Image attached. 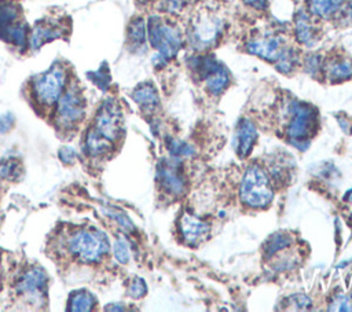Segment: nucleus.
Here are the masks:
<instances>
[{
  "instance_id": "obj_26",
  "label": "nucleus",
  "mask_w": 352,
  "mask_h": 312,
  "mask_svg": "<svg viewBox=\"0 0 352 312\" xmlns=\"http://www.w3.org/2000/svg\"><path fill=\"white\" fill-rule=\"evenodd\" d=\"M168 144V150L172 155H176V157H186V155H191L194 153L192 147L183 142V140H175V139H169L166 142Z\"/></svg>"
},
{
  "instance_id": "obj_28",
  "label": "nucleus",
  "mask_w": 352,
  "mask_h": 312,
  "mask_svg": "<svg viewBox=\"0 0 352 312\" xmlns=\"http://www.w3.org/2000/svg\"><path fill=\"white\" fill-rule=\"evenodd\" d=\"M0 176L11 180L19 176V164L16 161H1L0 162Z\"/></svg>"
},
{
  "instance_id": "obj_37",
  "label": "nucleus",
  "mask_w": 352,
  "mask_h": 312,
  "mask_svg": "<svg viewBox=\"0 0 352 312\" xmlns=\"http://www.w3.org/2000/svg\"><path fill=\"white\" fill-rule=\"evenodd\" d=\"M243 3L254 10H265L268 7V0H243Z\"/></svg>"
},
{
  "instance_id": "obj_21",
  "label": "nucleus",
  "mask_w": 352,
  "mask_h": 312,
  "mask_svg": "<svg viewBox=\"0 0 352 312\" xmlns=\"http://www.w3.org/2000/svg\"><path fill=\"white\" fill-rule=\"evenodd\" d=\"M87 153L91 155H100L110 150V142L104 139L102 135H99L95 129H91L85 139Z\"/></svg>"
},
{
  "instance_id": "obj_14",
  "label": "nucleus",
  "mask_w": 352,
  "mask_h": 312,
  "mask_svg": "<svg viewBox=\"0 0 352 312\" xmlns=\"http://www.w3.org/2000/svg\"><path fill=\"white\" fill-rule=\"evenodd\" d=\"M294 33L298 43L304 45H312L318 40V29L315 27L311 16L300 10L294 16Z\"/></svg>"
},
{
  "instance_id": "obj_11",
  "label": "nucleus",
  "mask_w": 352,
  "mask_h": 312,
  "mask_svg": "<svg viewBox=\"0 0 352 312\" xmlns=\"http://www.w3.org/2000/svg\"><path fill=\"white\" fill-rule=\"evenodd\" d=\"M157 179L161 187H164L169 194L180 195L184 191L186 183L180 173L177 161H162L157 168Z\"/></svg>"
},
{
  "instance_id": "obj_19",
  "label": "nucleus",
  "mask_w": 352,
  "mask_h": 312,
  "mask_svg": "<svg viewBox=\"0 0 352 312\" xmlns=\"http://www.w3.org/2000/svg\"><path fill=\"white\" fill-rule=\"evenodd\" d=\"M346 0H308V10L319 18H330L340 12Z\"/></svg>"
},
{
  "instance_id": "obj_35",
  "label": "nucleus",
  "mask_w": 352,
  "mask_h": 312,
  "mask_svg": "<svg viewBox=\"0 0 352 312\" xmlns=\"http://www.w3.org/2000/svg\"><path fill=\"white\" fill-rule=\"evenodd\" d=\"M12 122H14L12 114H10V113L3 114V115L0 117V132L4 133V132H7V131H10L11 126H12Z\"/></svg>"
},
{
  "instance_id": "obj_39",
  "label": "nucleus",
  "mask_w": 352,
  "mask_h": 312,
  "mask_svg": "<svg viewBox=\"0 0 352 312\" xmlns=\"http://www.w3.org/2000/svg\"><path fill=\"white\" fill-rule=\"evenodd\" d=\"M138 1H140V3H147V1H150V0H138Z\"/></svg>"
},
{
  "instance_id": "obj_30",
  "label": "nucleus",
  "mask_w": 352,
  "mask_h": 312,
  "mask_svg": "<svg viewBox=\"0 0 352 312\" xmlns=\"http://www.w3.org/2000/svg\"><path fill=\"white\" fill-rule=\"evenodd\" d=\"M147 291V286L144 283V280L142 278H133L128 286V294L132 297V298H140L146 294Z\"/></svg>"
},
{
  "instance_id": "obj_23",
  "label": "nucleus",
  "mask_w": 352,
  "mask_h": 312,
  "mask_svg": "<svg viewBox=\"0 0 352 312\" xmlns=\"http://www.w3.org/2000/svg\"><path fill=\"white\" fill-rule=\"evenodd\" d=\"M290 242H292L290 236H287L285 232H276L267 239V242L264 245V253H265V256L271 257L274 253L287 247L290 245Z\"/></svg>"
},
{
  "instance_id": "obj_2",
  "label": "nucleus",
  "mask_w": 352,
  "mask_h": 312,
  "mask_svg": "<svg viewBox=\"0 0 352 312\" xmlns=\"http://www.w3.org/2000/svg\"><path fill=\"white\" fill-rule=\"evenodd\" d=\"M239 195L241 201L249 208L263 209L271 203L274 194L270 186V179L258 165H250L245 170Z\"/></svg>"
},
{
  "instance_id": "obj_16",
  "label": "nucleus",
  "mask_w": 352,
  "mask_h": 312,
  "mask_svg": "<svg viewBox=\"0 0 352 312\" xmlns=\"http://www.w3.org/2000/svg\"><path fill=\"white\" fill-rule=\"evenodd\" d=\"M322 71L331 82H340L352 76V63L345 58H333L323 62Z\"/></svg>"
},
{
  "instance_id": "obj_18",
  "label": "nucleus",
  "mask_w": 352,
  "mask_h": 312,
  "mask_svg": "<svg viewBox=\"0 0 352 312\" xmlns=\"http://www.w3.org/2000/svg\"><path fill=\"white\" fill-rule=\"evenodd\" d=\"M133 100L146 111H153L160 106V98L157 89L150 82L140 84L132 92Z\"/></svg>"
},
{
  "instance_id": "obj_29",
  "label": "nucleus",
  "mask_w": 352,
  "mask_h": 312,
  "mask_svg": "<svg viewBox=\"0 0 352 312\" xmlns=\"http://www.w3.org/2000/svg\"><path fill=\"white\" fill-rule=\"evenodd\" d=\"M304 66H305V70L309 73V74H312V76H318L320 71H322V69H323V60H322V58L319 56V55H309V56H307L305 58V60H304Z\"/></svg>"
},
{
  "instance_id": "obj_31",
  "label": "nucleus",
  "mask_w": 352,
  "mask_h": 312,
  "mask_svg": "<svg viewBox=\"0 0 352 312\" xmlns=\"http://www.w3.org/2000/svg\"><path fill=\"white\" fill-rule=\"evenodd\" d=\"M114 256L122 264L129 261V247H128V243L124 239H121V238L117 239L116 243H114Z\"/></svg>"
},
{
  "instance_id": "obj_5",
  "label": "nucleus",
  "mask_w": 352,
  "mask_h": 312,
  "mask_svg": "<svg viewBox=\"0 0 352 312\" xmlns=\"http://www.w3.org/2000/svg\"><path fill=\"white\" fill-rule=\"evenodd\" d=\"M192 70L204 80L206 89L217 95L220 93L230 81L227 69L220 65L213 56H197L192 59Z\"/></svg>"
},
{
  "instance_id": "obj_32",
  "label": "nucleus",
  "mask_w": 352,
  "mask_h": 312,
  "mask_svg": "<svg viewBox=\"0 0 352 312\" xmlns=\"http://www.w3.org/2000/svg\"><path fill=\"white\" fill-rule=\"evenodd\" d=\"M330 311H352V300L345 294L337 296L329 307Z\"/></svg>"
},
{
  "instance_id": "obj_3",
  "label": "nucleus",
  "mask_w": 352,
  "mask_h": 312,
  "mask_svg": "<svg viewBox=\"0 0 352 312\" xmlns=\"http://www.w3.org/2000/svg\"><path fill=\"white\" fill-rule=\"evenodd\" d=\"M109 249L107 236L98 230H80L69 239L70 253L82 263L99 261Z\"/></svg>"
},
{
  "instance_id": "obj_25",
  "label": "nucleus",
  "mask_w": 352,
  "mask_h": 312,
  "mask_svg": "<svg viewBox=\"0 0 352 312\" xmlns=\"http://www.w3.org/2000/svg\"><path fill=\"white\" fill-rule=\"evenodd\" d=\"M297 63V55L292 48H285L275 62V66L282 73H290Z\"/></svg>"
},
{
  "instance_id": "obj_20",
  "label": "nucleus",
  "mask_w": 352,
  "mask_h": 312,
  "mask_svg": "<svg viewBox=\"0 0 352 312\" xmlns=\"http://www.w3.org/2000/svg\"><path fill=\"white\" fill-rule=\"evenodd\" d=\"M18 8L12 1L0 3V38L4 40L8 30L18 23Z\"/></svg>"
},
{
  "instance_id": "obj_13",
  "label": "nucleus",
  "mask_w": 352,
  "mask_h": 312,
  "mask_svg": "<svg viewBox=\"0 0 352 312\" xmlns=\"http://www.w3.org/2000/svg\"><path fill=\"white\" fill-rule=\"evenodd\" d=\"M180 232L184 241L190 245H197L198 242L204 241L209 232V225L199 219L184 213L180 217Z\"/></svg>"
},
{
  "instance_id": "obj_6",
  "label": "nucleus",
  "mask_w": 352,
  "mask_h": 312,
  "mask_svg": "<svg viewBox=\"0 0 352 312\" xmlns=\"http://www.w3.org/2000/svg\"><path fill=\"white\" fill-rule=\"evenodd\" d=\"M223 22L210 12L198 14L190 26V41L195 48H206L214 44L221 34Z\"/></svg>"
},
{
  "instance_id": "obj_24",
  "label": "nucleus",
  "mask_w": 352,
  "mask_h": 312,
  "mask_svg": "<svg viewBox=\"0 0 352 312\" xmlns=\"http://www.w3.org/2000/svg\"><path fill=\"white\" fill-rule=\"evenodd\" d=\"M128 40L133 45H142L146 40V25L142 18H135L128 26Z\"/></svg>"
},
{
  "instance_id": "obj_7",
  "label": "nucleus",
  "mask_w": 352,
  "mask_h": 312,
  "mask_svg": "<svg viewBox=\"0 0 352 312\" xmlns=\"http://www.w3.org/2000/svg\"><path fill=\"white\" fill-rule=\"evenodd\" d=\"M66 76L60 66H52L47 73L41 74L33 85L34 96L41 104L55 103L62 93L65 87Z\"/></svg>"
},
{
  "instance_id": "obj_38",
  "label": "nucleus",
  "mask_w": 352,
  "mask_h": 312,
  "mask_svg": "<svg viewBox=\"0 0 352 312\" xmlns=\"http://www.w3.org/2000/svg\"><path fill=\"white\" fill-rule=\"evenodd\" d=\"M344 199H345V201H348V202H352V188H351L348 192H345Z\"/></svg>"
},
{
  "instance_id": "obj_4",
  "label": "nucleus",
  "mask_w": 352,
  "mask_h": 312,
  "mask_svg": "<svg viewBox=\"0 0 352 312\" xmlns=\"http://www.w3.org/2000/svg\"><path fill=\"white\" fill-rule=\"evenodd\" d=\"M290 122L287 126V136L297 147L304 148L302 142H309L308 136L312 133L315 113L308 104L300 102H292L289 106Z\"/></svg>"
},
{
  "instance_id": "obj_22",
  "label": "nucleus",
  "mask_w": 352,
  "mask_h": 312,
  "mask_svg": "<svg viewBox=\"0 0 352 312\" xmlns=\"http://www.w3.org/2000/svg\"><path fill=\"white\" fill-rule=\"evenodd\" d=\"M94 297L88 291H77L73 293L67 302V309L72 312H81V311H91L94 308Z\"/></svg>"
},
{
  "instance_id": "obj_36",
  "label": "nucleus",
  "mask_w": 352,
  "mask_h": 312,
  "mask_svg": "<svg viewBox=\"0 0 352 312\" xmlns=\"http://www.w3.org/2000/svg\"><path fill=\"white\" fill-rule=\"evenodd\" d=\"M293 304L297 305V308H305V307H309L311 305V300L302 294H296L293 296Z\"/></svg>"
},
{
  "instance_id": "obj_12",
  "label": "nucleus",
  "mask_w": 352,
  "mask_h": 312,
  "mask_svg": "<svg viewBox=\"0 0 352 312\" xmlns=\"http://www.w3.org/2000/svg\"><path fill=\"white\" fill-rule=\"evenodd\" d=\"M47 285V275L41 268H32L19 280L16 290L18 293L30 297L37 301L44 297Z\"/></svg>"
},
{
  "instance_id": "obj_15",
  "label": "nucleus",
  "mask_w": 352,
  "mask_h": 312,
  "mask_svg": "<svg viewBox=\"0 0 352 312\" xmlns=\"http://www.w3.org/2000/svg\"><path fill=\"white\" fill-rule=\"evenodd\" d=\"M236 139H238V154L241 157H246L250 153L257 139V129L250 120L242 118L239 121L236 128Z\"/></svg>"
},
{
  "instance_id": "obj_27",
  "label": "nucleus",
  "mask_w": 352,
  "mask_h": 312,
  "mask_svg": "<svg viewBox=\"0 0 352 312\" xmlns=\"http://www.w3.org/2000/svg\"><path fill=\"white\" fill-rule=\"evenodd\" d=\"M104 212L107 216H110L111 219H114L125 231H133V223L129 220V217L122 213L121 210L116 209V208H104Z\"/></svg>"
},
{
  "instance_id": "obj_1",
  "label": "nucleus",
  "mask_w": 352,
  "mask_h": 312,
  "mask_svg": "<svg viewBox=\"0 0 352 312\" xmlns=\"http://www.w3.org/2000/svg\"><path fill=\"white\" fill-rule=\"evenodd\" d=\"M147 34L150 44L158 51L154 63L164 65L169 59L175 58L179 49L182 48V33L180 30L168 23L164 22L158 16H151L148 19V26H147Z\"/></svg>"
},
{
  "instance_id": "obj_34",
  "label": "nucleus",
  "mask_w": 352,
  "mask_h": 312,
  "mask_svg": "<svg viewBox=\"0 0 352 312\" xmlns=\"http://www.w3.org/2000/svg\"><path fill=\"white\" fill-rule=\"evenodd\" d=\"M59 158H60L63 162L72 164V162L76 159V151H74L72 147H63V148H60V151H59Z\"/></svg>"
},
{
  "instance_id": "obj_17",
  "label": "nucleus",
  "mask_w": 352,
  "mask_h": 312,
  "mask_svg": "<svg viewBox=\"0 0 352 312\" xmlns=\"http://www.w3.org/2000/svg\"><path fill=\"white\" fill-rule=\"evenodd\" d=\"M62 36V29L50 22H38L30 36V47L32 49H38L44 43L59 38Z\"/></svg>"
},
{
  "instance_id": "obj_9",
  "label": "nucleus",
  "mask_w": 352,
  "mask_h": 312,
  "mask_svg": "<svg viewBox=\"0 0 352 312\" xmlns=\"http://www.w3.org/2000/svg\"><path fill=\"white\" fill-rule=\"evenodd\" d=\"M58 100V124L70 126L82 118L84 100L76 88H69Z\"/></svg>"
},
{
  "instance_id": "obj_10",
  "label": "nucleus",
  "mask_w": 352,
  "mask_h": 312,
  "mask_svg": "<svg viewBox=\"0 0 352 312\" xmlns=\"http://www.w3.org/2000/svg\"><path fill=\"white\" fill-rule=\"evenodd\" d=\"M246 49H248V52H250L256 56H260L264 60L275 63L276 59L279 58V55L282 54V51L285 49V47L282 44L280 36L264 34L261 37H256V38L250 40L246 44Z\"/></svg>"
},
{
  "instance_id": "obj_8",
  "label": "nucleus",
  "mask_w": 352,
  "mask_h": 312,
  "mask_svg": "<svg viewBox=\"0 0 352 312\" xmlns=\"http://www.w3.org/2000/svg\"><path fill=\"white\" fill-rule=\"evenodd\" d=\"M121 110L114 99H106L95 118V131L109 142L116 140L121 132Z\"/></svg>"
},
{
  "instance_id": "obj_33",
  "label": "nucleus",
  "mask_w": 352,
  "mask_h": 312,
  "mask_svg": "<svg viewBox=\"0 0 352 312\" xmlns=\"http://www.w3.org/2000/svg\"><path fill=\"white\" fill-rule=\"evenodd\" d=\"M89 76H91V78L95 81V84H96L98 87H100L102 89H104V88L107 87L109 81H110V76H109V71H107L106 66H103L102 69H99V70L95 71V73H89Z\"/></svg>"
}]
</instances>
